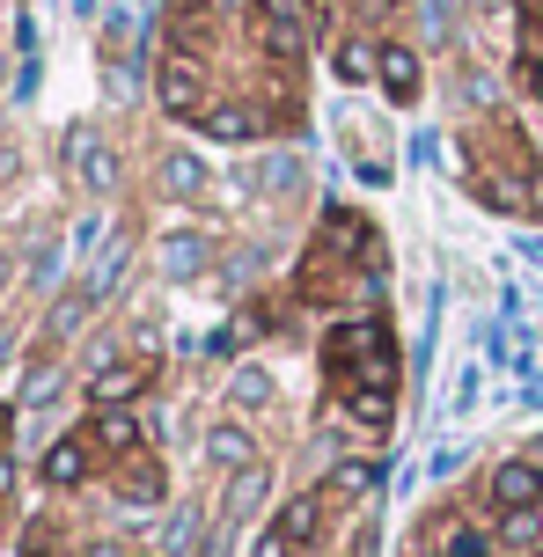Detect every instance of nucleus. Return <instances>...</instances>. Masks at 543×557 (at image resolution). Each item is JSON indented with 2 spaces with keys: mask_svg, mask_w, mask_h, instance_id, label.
I'll use <instances>...</instances> for the list:
<instances>
[{
  "mask_svg": "<svg viewBox=\"0 0 543 557\" xmlns=\"http://www.w3.org/2000/svg\"><path fill=\"white\" fill-rule=\"evenodd\" d=\"M492 506H499V513H507V506H536L543 499V470L536 462H529V455H515V462H499V470H492Z\"/></svg>",
  "mask_w": 543,
  "mask_h": 557,
  "instance_id": "6e6552de",
  "label": "nucleus"
},
{
  "mask_svg": "<svg viewBox=\"0 0 543 557\" xmlns=\"http://www.w3.org/2000/svg\"><path fill=\"white\" fill-rule=\"evenodd\" d=\"M338 74H345V82H368V74H374V52H368V45H345V52H338Z\"/></svg>",
  "mask_w": 543,
  "mask_h": 557,
  "instance_id": "393cba45",
  "label": "nucleus"
},
{
  "mask_svg": "<svg viewBox=\"0 0 543 557\" xmlns=\"http://www.w3.org/2000/svg\"><path fill=\"white\" fill-rule=\"evenodd\" d=\"M206 455H213V470H258L250 425H213V433H206Z\"/></svg>",
  "mask_w": 543,
  "mask_h": 557,
  "instance_id": "ddd939ff",
  "label": "nucleus"
},
{
  "mask_svg": "<svg viewBox=\"0 0 543 557\" xmlns=\"http://www.w3.org/2000/svg\"><path fill=\"white\" fill-rule=\"evenodd\" d=\"M162 550H170V557H192V550H199V513H192V506H184V513L170 521V535H162Z\"/></svg>",
  "mask_w": 543,
  "mask_h": 557,
  "instance_id": "4be33fe9",
  "label": "nucleus"
},
{
  "mask_svg": "<svg viewBox=\"0 0 543 557\" xmlns=\"http://www.w3.org/2000/svg\"><path fill=\"white\" fill-rule=\"evenodd\" d=\"M264 396H272V389H264V374H258V367H243V374H235V404H250V411H258Z\"/></svg>",
  "mask_w": 543,
  "mask_h": 557,
  "instance_id": "bb28decb",
  "label": "nucleus"
},
{
  "mask_svg": "<svg viewBox=\"0 0 543 557\" xmlns=\"http://www.w3.org/2000/svg\"><path fill=\"white\" fill-rule=\"evenodd\" d=\"M345 411H353V425H368V433H390L397 389H345Z\"/></svg>",
  "mask_w": 543,
  "mask_h": 557,
  "instance_id": "2eb2a0df",
  "label": "nucleus"
},
{
  "mask_svg": "<svg viewBox=\"0 0 543 557\" xmlns=\"http://www.w3.org/2000/svg\"><path fill=\"white\" fill-rule=\"evenodd\" d=\"M529 462H536V470H543V447H529Z\"/></svg>",
  "mask_w": 543,
  "mask_h": 557,
  "instance_id": "473e14b6",
  "label": "nucleus"
},
{
  "mask_svg": "<svg viewBox=\"0 0 543 557\" xmlns=\"http://www.w3.org/2000/svg\"><path fill=\"white\" fill-rule=\"evenodd\" d=\"M258 23H264V52L272 59L309 52V29H301V15H294V0H258Z\"/></svg>",
  "mask_w": 543,
  "mask_h": 557,
  "instance_id": "423d86ee",
  "label": "nucleus"
},
{
  "mask_svg": "<svg viewBox=\"0 0 543 557\" xmlns=\"http://www.w3.org/2000/svg\"><path fill=\"white\" fill-rule=\"evenodd\" d=\"M59 278V243H45V250H37V286H52Z\"/></svg>",
  "mask_w": 543,
  "mask_h": 557,
  "instance_id": "cd10ccee",
  "label": "nucleus"
},
{
  "mask_svg": "<svg viewBox=\"0 0 543 557\" xmlns=\"http://www.w3.org/2000/svg\"><path fill=\"white\" fill-rule=\"evenodd\" d=\"M118 272H125V235H118L111 250L96 257V272H88V278H82V286H88V294H96V301H103V294H111V286H118Z\"/></svg>",
  "mask_w": 543,
  "mask_h": 557,
  "instance_id": "6ab92c4d",
  "label": "nucleus"
},
{
  "mask_svg": "<svg viewBox=\"0 0 543 557\" xmlns=\"http://www.w3.org/2000/svg\"><path fill=\"white\" fill-rule=\"evenodd\" d=\"M427 557H492V535L478 521H462V513H441L427 529Z\"/></svg>",
  "mask_w": 543,
  "mask_h": 557,
  "instance_id": "0eeeda50",
  "label": "nucleus"
},
{
  "mask_svg": "<svg viewBox=\"0 0 543 557\" xmlns=\"http://www.w3.org/2000/svg\"><path fill=\"white\" fill-rule=\"evenodd\" d=\"M206 250H213L206 235H170V243H162V272H170V278L199 272V264H206Z\"/></svg>",
  "mask_w": 543,
  "mask_h": 557,
  "instance_id": "a211bd4d",
  "label": "nucleus"
},
{
  "mask_svg": "<svg viewBox=\"0 0 543 557\" xmlns=\"http://www.w3.org/2000/svg\"><path fill=\"white\" fill-rule=\"evenodd\" d=\"M499 543H507V550H543V499L507 506V513H499Z\"/></svg>",
  "mask_w": 543,
  "mask_h": 557,
  "instance_id": "4468645a",
  "label": "nucleus"
},
{
  "mask_svg": "<svg viewBox=\"0 0 543 557\" xmlns=\"http://www.w3.org/2000/svg\"><path fill=\"white\" fill-rule=\"evenodd\" d=\"M331 484H338V492H374V484H382V470H374V462H338V470H331Z\"/></svg>",
  "mask_w": 543,
  "mask_h": 557,
  "instance_id": "b1692460",
  "label": "nucleus"
},
{
  "mask_svg": "<svg viewBox=\"0 0 543 557\" xmlns=\"http://www.w3.org/2000/svg\"><path fill=\"white\" fill-rule=\"evenodd\" d=\"M286 184H301L294 154H264L258 169H243V191H286Z\"/></svg>",
  "mask_w": 543,
  "mask_h": 557,
  "instance_id": "f3484780",
  "label": "nucleus"
},
{
  "mask_svg": "<svg viewBox=\"0 0 543 557\" xmlns=\"http://www.w3.org/2000/svg\"><path fill=\"white\" fill-rule=\"evenodd\" d=\"M323 367H331L338 389H397V345H390V331L374 315L338 323L331 345H323Z\"/></svg>",
  "mask_w": 543,
  "mask_h": 557,
  "instance_id": "f257e3e1",
  "label": "nucleus"
},
{
  "mask_svg": "<svg viewBox=\"0 0 543 557\" xmlns=\"http://www.w3.org/2000/svg\"><path fill=\"white\" fill-rule=\"evenodd\" d=\"M8 352H15V323H0V367H8Z\"/></svg>",
  "mask_w": 543,
  "mask_h": 557,
  "instance_id": "c756f323",
  "label": "nucleus"
},
{
  "mask_svg": "<svg viewBox=\"0 0 543 557\" xmlns=\"http://www.w3.org/2000/svg\"><path fill=\"white\" fill-rule=\"evenodd\" d=\"M199 125L221 139V147H258V139H264V111H258V103H235V96H229V103H206Z\"/></svg>",
  "mask_w": 543,
  "mask_h": 557,
  "instance_id": "20e7f679",
  "label": "nucleus"
},
{
  "mask_svg": "<svg viewBox=\"0 0 543 557\" xmlns=\"http://www.w3.org/2000/svg\"><path fill=\"white\" fill-rule=\"evenodd\" d=\"M88 308H96V294H88V286H74V294H66V301L52 308V337H74V331H82V315H88Z\"/></svg>",
  "mask_w": 543,
  "mask_h": 557,
  "instance_id": "aec40b11",
  "label": "nucleus"
},
{
  "mask_svg": "<svg viewBox=\"0 0 543 557\" xmlns=\"http://www.w3.org/2000/svg\"><path fill=\"white\" fill-rule=\"evenodd\" d=\"M162 462L155 455H125V470H118V499L125 506H162Z\"/></svg>",
  "mask_w": 543,
  "mask_h": 557,
  "instance_id": "9d476101",
  "label": "nucleus"
},
{
  "mask_svg": "<svg viewBox=\"0 0 543 557\" xmlns=\"http://www.w3.org/2000/svg\"><path fill=\"white\" fill-rule=\"evenodd\" d=\"M88 476V441H52V455H45V484H82Z\"/></svg>",
  "mask_w": 543,
  "mask_h": 557,
  "instance_id": "dca6fc26",
  "label": "nucleus"
},
{
  "mask_svg": "<svg viewBox=\"0 0 543 557\" xmlns=\"http://www.w3.org/2000/svg\"><path fill=\"white\" fill-rule=\"evenodd\" d=\"M155 184H162V198H192V191H206V162L192 147H170L162 169H155Z\"/></svg>",
  "mask_w": 543,
  "mask_h": 557,
  "instance_id": "9b49d317",
  "label": "nucleus"
},
{
  "mask_svg": "<svg viewBox=\"0 0 543 557\" xmlns=\"http://www.w3.org/2000/svg\"><path fill=\"white\" fill-rule=\"evenodd\" d=\"M88 557H125V550H118V543H96V550H88Z\"/></svg>",
  "mask_w": 543,
  "mask_h": 557,
  "instance_id": "7c9ffc66",
  "label": "nucleus"
},
{
  "mask_svg": "<svg viewBox=\"0 0 543 557\" xmlns=\"http://www.w3.org/2000/svg\"><path fill=\"white\" fill-rule=\"evenodd\" d=\"M155 88H162V111H170V117H199L206 111V66L192 52H170V59H162Z\"/></svg>",
  "mask_w": 543,
  "mask_h": 557,
  "instance_id": "7ed1b4c3",
  "label": "nucleus"
},
{
  "mask_svg": "<svg viewBox=\"0 0 543 557\" xmlns=\"http://www.w3.org/2000/svg\"><path fill=\"white\" fill-rule=\"evenodd\" d=\"M294 550H301V543H294V535H286L280 521H272V529L258 535V550H250V557H294Z\"/></svg>",
  "mask_w": 543,
  "mask_h": 557,
  "instance_id": "a878e982",
  "label": "nucleus"
},
{
  "mask_svg": "<svg viewBox=\"0 0 543 557\" xmlns=\"http://www.w3.org/2000/svg\"><path fill=\"white\" fill-rule=\"evenodd\" d=\"M88 441L103 447V455H140V418H133V404H96V418H88Z\"/></svg>",
  "mask_w": 543,
  "mask_h": 557,
  "instance_id": "39448f33",
  "label": "nucleus"
},
{
  "mask_svg": "<svg viewBox=\"0 0 543 557\" xmlns=\"http://www.w3.org/2000/svg\"><path fill=\"white\" fill-rule=\"evenodd\" d=\"M316 521H323V506H316V499H286V513H280V529L294 535V543H309Z\"/></svg>",
  "mask_w": 543,
  "mask_h": 557,
  "instance_id": "412c9836",
  "label": "nucleus"
},
{
  "mask_svg": "<svg viewBox=\"0 0 543 557\" xmlns=\"http://www.w3.org/2000/svg\"><path fill=\"white\" fill-rule=\"evenodd\" d=\"M66 169H74V184L96 198H111L118 191V154L103 147V133H88V125H74L66 133Z\"/></svg>",
  "mask_w": 543,
  "mask_h": 557,
  "instance_id": "f03ea898",
  "label": "nucleus"
},
{
  "mask_svg": "<svg viewBox=\"0 0 543 557\" xmlns=\"http://www.w3.org/2000/svg\"><path fill=\"white\" fill-rule=\"evenodd\" d=\"M8 492H15V455L0 447V499H8Z\"/></svg>",
  "mask_w": 543,
  "mask_h": 557,
  "instance_id": "c85d7f7f",
  "label": "nucleus"
},
{
  "mask_svg": "<svg viewBox=\"0 0 543 557\" xmlns=\"http://www.w3.org/2000/svg\"><path fill=\"white\" fill-rule=\"evenodd\" d=\"M147 389V367H133V360H125V367H96V382H88V404H133V396H140Z\"/></svg>",
  "mask_w": 543,
  "mask_h": 557,
  "instance_id": "f8f14e48",
  "label": "nucleus"
},
{
  "mask_svg": "<svg viewBox=\"0 0 543 557\" xmlns=\"http://www.w3.org/2000/svg\"><path fill=\"white\" fill-rule=\"evenodd\" d=\"M478 191H485L492 206H499V213H529V191H521V184H507V176H485Z\"/></svg>",
  "mask_w": 543,
  "mask_h": 557,
  "instance_id": "5701e85b",
  "label": "nucleus"
},
{
  "mask_svg": "<svg viewBox=\"0 0 543 557\" xmlns=\"http://www.w3.org/2000/svg\"><path fill=\"white\" fill-rule=\"evenodd\" d=\"M374 82L390 103H411L419 96V52L411 45H374Z\"/></svg>",
  "mask_w": 543,
  "mask_h": 557,
  "instance_id": "1a4fd4ad",
  "label": "nucleus"
},
{
  "mask_svg": "<svg viewBox=\"0 0 543 557\" xmlns=\"http://www.w3.org/2000/svg\"><path fill=\"white\" fill-rule=\"evenodd\" d=\"M529 74H536V96H543V52H536V66H529Z\"/></svg>",
  "mask_w": 543,
  "mask_h": 557,
  "instance_id": "2f4dec72",
  "label": "nucleus"
}]
</instances>
